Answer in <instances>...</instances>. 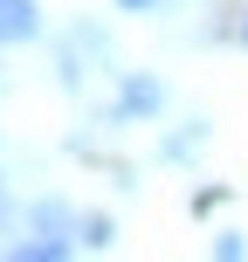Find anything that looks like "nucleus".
Wrapping results in <instances>:
<instances>
[{"label":"nucleus","mask_w":248,"mask_h":262,"mask_svg":"<svg viewBox=\"0 0 248 262\" xmlns=\"http://www.w3.org/2000/svg\"><path fill=\"white\" fill-rule=\"evenodd\" d=\"M207 138V124H193V131H179V138H166V159H193V145Z\"/></svg>","instance_id":"nucleus-4"},{"label":"nucleus","mask_w":248,"mask_h":262,"mask_svg":"<svg viewBox=\"0 0 248 262\" xmlns=\"http://www.w3.org/2000/svg\"><path fill=\"white\" fill-rule=\"evenodd\" d=\"M159 104H166V90H159L152 76H131V83H124V97H118V118H152Z\"/></svg>","instance_id":"nucleus-2"},{"label":"nucleus","mask_w":248,"mask_h":262,"mask_svg":"<svg viewBox=\"0 0 248 262\" xmlns=\"http://www.w3.org/2000/svg\"><path fill=\"white\" fill-rule=\"evenodd\" d=\"M69 228H76V214H69L62 200H41V207H35V235H49V242L69 249Z\"/></svg>","instance_id":"nucleus-3"},{"label":"nucleus","mask_w":248,"mask_h":262,"mask_svg":"<svg viewBox=\"0 0 248 262\" xmlns=\"http://www.w3.org/2000/svg\"><path fill=\"white\" fill-rule=\"evenodd\" d=\"M0 221H7V193H0Z\"/></svg>","instance_id":"nucleus-7"},{"label":"nucleus","mask_w":248,"mask_h":262,"mask_svg":"<svg viewBox=\"0 0 248 262\" xmlns=\"http://www.w3.org/2000/svg\"><path fill=\"white\" fill-rule=\"evenodd\" d=\"M35 35H41L35 0H0V41H35Z\"/></svg>","instance_id":"nucleus-1"},{"label":"nucleus","mask_w":248,"mask_h":262,"mask_svg":"<svg viewBox=\"0 0 248 262\" xmlns=\"http://www.w3.org/2000/svg\"><path fill=\"white\" fill-rule=\"evenodd\" d=\"M83 242H90V249H110V221H104V214H90V221H83Z\"/></svg>","instance_id":"nucleus-5"},{"label":"nucleus","mask_w":248,"mask_h":262,"mask_svg":"<svg viewBox=\"0 0 248 262\" xmlns=\"http://www.w3.org/2000/svg\"><path fill=\"white\" fill-rule=\"evenodd\" d=\"M118 7H131V14H145V7H159V0H118Z\"/></svg>","instance_id":"nucleus-6"},{"label":"nucleus","mask_w":248,"mask_h":262,"mask_svg":"<svg viewBox=\"0 0 248 262\" xmlns=\"http://www.w3.org/2000/svg\"><path fill=\"white\" fill-rule=\"evenodd\" d=\"M241 41H248V21H241Z\"/></svg>","instance_id":"nucleus-8"}]
</instances>
